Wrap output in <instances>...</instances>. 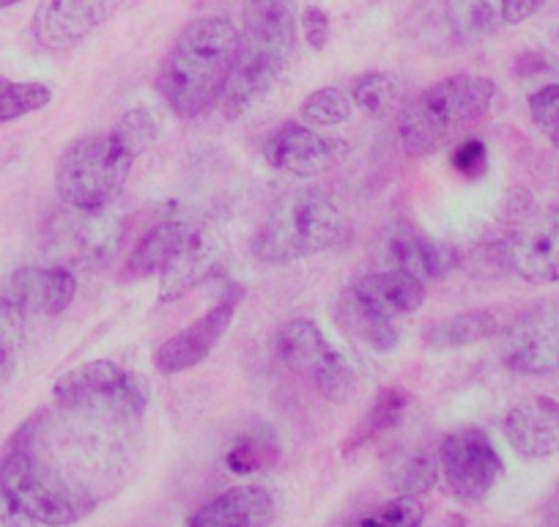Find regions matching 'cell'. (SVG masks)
Masks as SVG:
<instances>
[{"instance_id":"6da1fadb","label":"cell","mask_w":559,"mask_h":527,"mask_svg":"<svg viewBox=\"0 0 559 527\" xmlns=\"http://www.w3.org/2000/svg\"><path fill=\"white\" fill-rule=\"evenodd\" d=\"M132 426L58 407L25 426L0 459V492L39 525L67 527L94 514L129 478Z\"/></svg>"},{"instance_id":"7a4b0ae2","label":"cell","mask_w":559,"mask_h":527,"mask_svg":"<svg viewBox=\"0 0 559 527\" xmlns=\"http://www.w3.org/2000/svg\"><path fill=\"white\" fill-rule=\"evenodd\" d=\"M241 31L228 17H201L176 36L157 74V91L179 118H195L219 102L236 58Z\"/></svg>"},{"instance_id":"3957f363","label":"cell","mask_w":559,"mask_h":527,"mask_svg":"<svg viewBox=\"0 0 559 527\" xmlns=\"http://www.w3.org/2000/svg\"><path fill=\"white\" fill-rule=\"evenodd\" d=\"M294 42L297 34H294L288 0H247L239 58L219 96L225 118L245 116L255 102L266 96L274 80L286 69Z\"/></svg>"},{"instance_id":"277c9868","label":"cell","mask_w":559,"mask_h":527,"mask_svg":"<svg viewBox=\"0 0 559 527\" xmlns=\"http://www.w3.org/2000/svg\"><path fill=\"white\" fill-rule=\"evenodd\" d=\"M497 85L477 74H453L439 80L414 99L403 102L397 138L408 157H428L480 121L491 107Z\"/></svg>"},{"instance_id":"5b68a950","label":"cell","mask_w":559,"mask_h":527,"mask_svg":"<svg viewBox=\"0 0 559 527\" xmlns=\"http://www.w3.org/2000/svg\"><path fill=\"white\" fill-rule=\"evenodd\" d=\"M346 229L341 207L324 190L286 196L252 239V256L263 264H292L335 245Z\"/></svg>"},{"instance_id":"8992f818","label":"cell","mask_w":559,"mask_h":527,"mask_svg":"<svg viewBox=\"0 0 559 527\" xmlns=\"http://www.w3.org/2000/svg\"><path fill=\"white\" fill-rule=\"evenodd\" d=\"M52 396L56 407L78 415L110 423H138L152 399V387L143 376L121 368L112 360H91L58 376Z\"/></svg>"},{"instance_id":"52a82bcc","label":"cell","mask_w":559,"mask_h":527,"mask_svg":"<svg viewBox=\"0 0 559 527\" xmlns=\"http://www.w3.org/2000/svg\"><path fill=\"white\" fill-rule=\"evenodd\" d=\"M134 160L110 132L69 143L56 163V192L74 212H102L123 190Z\"/></svg>"},{"instance_id":"ba28073f","label":"cell","mask_w":559,"mask_h":527,"mask_svg":"<svg viewBox=\"0 0 559 527\" xmlns=\"http://www.w3.org/2000/svg\"><path fill=\"white\" fill-rule=\"evenodd\" d=\"M277 354L288 371L302 376L321 396L332 401L348 399L354 387V371L348 360L326 341L319 325L310 319H294L280 327Z\"/></svg>"},{"instance_id":"9c48e42d","label":"cell","mask_w":559,"mask_h":527,"mask_svg":"<svg viewBox=\"0 0 559 527\" xmlns=\"http://www.w3.org/2000/svg\"><path fill=\"white\" fill-rule=\"evenodd\" d=\"M444 483L461 503H480L502 478L504 465L499 450L480 429H461L450 434L439 450Z\"/></svg>"},{"instance_id":"30bf717a","label":"cell","mask_w":559,"mask_h":527,"mask_svg":"<svg viewBox=\"0 0 559 527\" xmlns=\"http://www.w3.org/2000/svg\"><path fill=\"white\" fill-rule=\"evenodd\" d=\"M502 363L515 374L543 376L559 371V308L526 311L504 330Z\"/></svg>"},{"instance_id":"8fae6325","label":"cell","mask_w":559,"mask_h":527,"mask_svg":"<svg viewBox=\"0 0 559 527\" xmlns=\"http://www.w3.org/2000/svg\"><path fill=\"white\" fill-rule=\"evenodd\" d=\"M123 0H39L34 12L36 45L50 52L72 50L118 12Z\"/></svg>"},{"instance_id":"7c38bea8","label":"cell","mask_w":559,"mask_h":527,"mask_svg":"<svg viewBox=\"0 0 559 527\" xmlns=\"http://www.w3.org/2000/svg\"><path fill=\"white\" fill-rule=\"evenodd\" d=\"M239 300L241 292L234 289L212 311H206L201 319H195L185 330L176 332L174 338H168L154 352L157 371H163V374H181V371H190L198 363H203L214 352V347L223 341L225 332L230 330V321H234L236 308H239Z\"/></svg>"},{"instance_id":"4fadbf2b","label":"cell","mask_w":559,"mask_h":527,"mask_svg":"<svg viewBox=\"0 0 559 527\" xmlns=\"http://www.w3.org/2000/svg\"><path fill=\"white\" fill-rule=\"evenodd\" d=\"M263 157L272 168L292 176H319L335 163L337 152L324 136L302 121H286L269 132Z\"/></svg>"},{"instance_id":"5bb4252c","label":"cell","mask_w":559,"mask_h":527,"mask_svg":"<svg viewBox=\"0 0 559 527\" xmlns=\"http://www.w3.org/2000/svg\"><path fill=\"white\" fill-rule=\"evenodd\" d=\"M510 264L526 283L559 281V207L526 220L510 239Z\"/></svg>"},{"instance_id":"9a60e30c","label":"cell","mask_w":559,"mask_h":527,"mask_svg":"<svg viewBox=\"0 0 559 527\" xmlns=\"http://www.w3.org/2000/svg\"><path fill=\"white\" fill-rule=\"evenodd\" d=\"M78 278L67 267H23L3 283L0 297L28 316H58L72 305Z\"/></svg>"},{"instance_id":"2e32d148","label":"cell","mask_w":559,"mask_h":527,"mask_svg":"<svg viewBox=\"0 0 559 527\" xmlns=\"http://www.w3.org/2000/svg\"><path fill=\"white\" fill-rule=\"evenodd\" d=\"M504 437L524 459H548L559 454V405L546 396L524 399L504 418Z\"/></svg>"},{"instance_id":"e0dca14e","label":"cell","mask_w":559,"mask_h":527,"mask_svg":"<svg viewBox=\"0 0 559 527\" xmlns=\"http://www.w3.org/2000/svg\"><path fill=\"white\" fill-rule=\"evenodd\" d=\"M277 505L263 487L225 489L195 511L187 527H272Z\"/></svg>"},{"instance_id":"ac0fdd59","label":"cell","mask_w":559,"mask_h":527,"mask_svg":"<svg viewBox=\"0 0 559 527\" xmlns=\"http://www.w3.org/2000/svg\"><path fill=\"white\" fill-rule=\"evenodd\" d=\"M348 289L386 319H401V316L414 314L419 305L426 303L428 294L426 283L401 270L368 272V276L354 278Z\"/></svg>"},{"instance_id":"d6986e66","label":"cell","mask_w":559,"mask_h":527,"mask_svg":"<svg viewBox=\"0 0 559 527\" xmlns=\"http://www.w3.org/2000/svg\"><path fill=\"white\" fill-rule=\"evenodd\" d=\"M217 267V242L203 225H195L179 256L159 272V303H176L201 286Z\"/></svg>"},{"instance_id":"ffe728a7","label":"cell","mask_w":559,"mask_h":527,"mask_svg":"<svg viewBox=\"0 0 559 527\" xmlns=\"http://www.w3.org/2000/svg\"><path fill=\"white\" fill-rule=\"evenodd\" d=\"M386 270H401L417 281L431 283L448 276L455 267V253L442 242L419 231H401L386 242Z\"/></svg>"},{"instance_id":"44dd1931","label":"cell","mask_w":559,"mask_h":527,"mask_svg":"<svg viewBox=\"0 0 559 527\" xmlns=\"http://www.w3.org/2000/svg\"><path fill=\"white\" fill-rule=\"evenodd\" d=\"M192 231H195V223L179 218L159 220L157 225H152L148 234L134 245L132 253H129L121 272L123 281H140V278L159 276V272L179 256V250L187 245Z\"/></svg>"},{"instance_id":"7402d4cb","label":"cell","mask_w":559,"mask_h":527,"mask_svg":"<svg viewBox=\"0 0 559 527\" xmlns=\"http://www.w3.org/2000/svg\"><path fill=\"white\" fill-rule=\"evenodd\" d=\"M337 325L354 336L357 341H362L365 347H370L379 354L395 352L397 343H401V330L395 327V319H386V316L376 314L370 305H365L352 289L346 286V292L341 294L335 305Z\"/></svg>"},{"instance_id":"603a6c76","label":"cell","mask_w":559,"mask_h":527,"mask_svg":"<svg viewBox=\"0 0 559 527\" xmlns=\"http://www.w3.org/2000/svg\"><path fill=\"white\" fill-rule=\"evenodd\" d=\"M499 321L488 311H464V314L448 316L423 330V343L433 352H453V349L472 347L486 338L497 336Z\"/></svg>"},{"instance_id":"cb8c5ba5","label":"cell","mask_w":559,"mask_h":527,"mask_svg":"<svg viewBox=\"0 0 559 527\" xmlns=\"http://www.w3.org/2000/svg\"><path fill=\"white\" fill-rule=\"evenodd\" d=\"M408 407H412V396H408V390H403V387H384V390L376 396L373 407H370L368 415L362 418V423H359V426L352 432V437L346 440L343 454H354V450L362 448V445L379 440L381 434L401 426Z\"/></svg>"},{"instance_id":"d4e9b609","label":"cell","mask_w":559,"mask_h":527,"mask_svg":"<svg viewBox=\"0 0 559 527\" xmlns=\"http://www.w3.org/2000/svg\"><path fill=\"white\" fill-rule=\"evenodd\" d=\"M354 107L373 118H386L403 107V80L390 72H368L352 85Z\"/></svg>"},{"instance_id":"484cf974","label":"cell","mask_w":559,"mask_h":527,"mask_svg":"<svg viewBox=\"0 0 559 527\" xmlns=\"http://www.w3.org/2000/svg\"><path fill=\"white\" fill-rule=\"evenodd\" d=\"M448 23L459 39H483L504 23L502 0H448Z\"/></svg>"},{"instance_id":"4316f807","label":"cell","mask_w":559,"mask_h":527,"mask_svg":"<svg viewBox=\"0 0 559 527\" xmlns=\"http://www.w3.org/2000/svg\"><path fill=\"white\" fill-rule=\"evenodd\" d=\"M25 338H28V314L0 297V387L17 371Z\"/></svg>"},{"instance_id":"83f0119b","label":"cell","mask_w":559,"mask_h":527,"mask_svg":"<svg viewBox=\"0 0 559 527\" xmlns=\"http://www.w3.org/2000/svg\"><path fill=\"white\" fill-rule=\"evenodd\" d=\"M274 459H277V440H274L272 429L266 426L255 429V432L236 440V443L230 445L228 456H225L228 470L239 472V476H250V472L263 470V467L272 465Z\"/></svg>"},{"instance_id":"f1b7e54d","label":"cell","mask_w":559,"mask_h":527,"mask_svg":"<svg viewBox=\"0 0 559 527\" xmlns=\"http://www.w3.org/2000/svg\"><path fill=\"white\" fill-rule=\"evenodd\" d=\"M299 113H302V121L308 127H337V124H346L354 113L352 91L337 89V85L313 91L302 102Z\"/></svg>"},{"instance_id":"f546056e","label":"cell","mask_w":559,"mask_h":527,"mask_svg":"<svg viewBox=\"0 0 559 527\" xmlns=\"http://www.w3.org/2000/svg\"><path fill=\"white\" fill-rule=\"evenodd\" d=\"M52 102L50 85L45 83H17V80L0 78V124L17 121L31 116Z\"/></svg>"},{"instance_id":"4dcf8cb0","label":"cell","mask_w":559,"mask_h":527,"mask_svg":"<svg viewBox=\"0 0 559 527\" xmlns=\"http://www.w3.org/2000/svg\"><path fill=\"white\" fill-rule=\"evenodd\" d=\"M157 118L148 110H143V107L127 110L110 129L112 141H116L132 160H138L140 154L148 152V147L157 141Z\"/></svg>"},{"instance_id":"1f68e13d","label":"cell","mask_w":559,"mask_h":527,"mask_svg":"<svg viewBox=\"0 0 559 527\" xmlns=\"http://www.w3.org/2000/svg\"><path fill=\"white\" fill-rule=\"evenodd\" d=\"M426 519V505L414 494H401L397 500L386 503L359 527H419Z\"/></svg>"},{"instance_id":"d6a6232c","label":"cell","mask_w":559,"mask_h":527,"mask_svg":"<svg viewBox=\"0 0 559 527\" xmlns=\"http://www.w3.org/2000/svg\"><path fill=\"white\" fill-rule=\"evenodd\" d=\"M530 116L543 132V138L554 149H559V83L543 85L540 91L530 96Z\"/></svg>"},{"instance_id":"836d02e7","label":"cell","mask_w":559,"mask_h":527,"mask_svg":"<svg viewBox=\"0 0 559 527\" xmlns=\"http://www.w3.org/2000/svg\"><path fill=\"white\" fill-rule=\"evenodd\" d=\"M488 163V149L486 143L477 141V138H466L459 147L453 149V168L459 171L461 176H469V179H477V176L486 171Z\"/></svg>"},{"instance_id":"e575fe53","label":"cell","mask_w":559,"mask_h":527,"mask_svg":"<svg viewBox=\"0 0 559 527\" xmlns=\"http://www.w3.org/2000/svg\"><path fill=\"white\" fill-rule=\"evenodd\" d=\"M433 483H437V465H431V459H426V456H417V459L408 461L401 476L403 494H414V497L428 492Z\"/></svg>"},{"instance_id":"d590c367","label":"cell","mask_w":559,"mask_h":527,"mask_svg":"<svg viewBox=\"0 0 559 527\" xmlns=\"http://www.w3.org/2000/svg\"><path fill=\"white\" fill-rule=\"evenodd\" d=\"M302 34H305V42H308L313 50L326 47V42H330V17H326V12H321V9L316 7L305 9Z\"/></svg>"},{"instance_id":"8d00e7d4","label":"cell","mask_w":559,"mask_h":527,"mask_svg":"<svg viewBox=\"0 0 559 527\" xmlns=\"http://www.w3.org/2000/svg\"><path fill=\"white\" fill-rule=\"evenodd\" d=\"M546 3L548 0H502V20L510 25H519L535 17Z\"/></svg>"},{"instance_id":"74e56055","label":"cell","mask_w":559,"mask_h":527,"mask_svg":"<svg viewBox=\"0 0 559 527\" xmlns=\"http://www.w3.org/2000/svg\"><path fill=\"white\" fill-rule=\"evenodd\" d=\"M0 527H39V522L25 514L7 492H0Z\"/></svg>"},{"instance_id":"f35d334b","label":"cell","mask_w":559,"mask_h":527,"mask_svg":"<svg viewBox=\"0 0 559 527\" xmlns=\"http://www.w3.org/2000/svg\"><path fill=\"white\" fill-rule=\"evenodd\" d=\"M23 0H0V9H9V7H17Z\"/></svg>"}]
</instances>
